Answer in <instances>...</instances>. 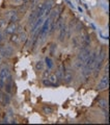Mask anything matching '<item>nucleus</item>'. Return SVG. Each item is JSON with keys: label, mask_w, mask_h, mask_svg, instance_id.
Segmentation results:
<instances>
[{"label": "nucleus", "mask_w": 110, "mask_h": 125, "mask_svg": "<svg viewBox=\"0 0 110 125\" xmlns=\"http://www.w3.org/2000/svg\"><path fill=\"white\" fill-rule=\"evenodd\" d=\"M82 27H83V26H82V24L79 22V23H77V25H76V27H75V29H76V31H81V30H82Z\"/></svg>", "instance_id": "26"}, {"label": "nucleus", "mask_w": 110, "mask_h": 125, "mask_svg": "<svg viewBox=\"0 0 110 125\" xmlns=\"http://www.w3.org/2000/svg\"><path fill=\"white\" fill-rule=\"evenodd\" d=\"M1 98H2V93H1V91H0V101H1Z\"/></svg>", "instance_id": "34"}, {"label": "nucleus", "mask_w": 110, "mask_h": 125, "mask_svg": "<svg viewBox=\"0 0 110 125\" xmlns=\"http://www.w3.org/2000/svg\"><path fill=\"white\" fill-rule=\"evenodd\" d=\"M98 104H99V106L103 108L104 111H107L108 109V101L106 99H100L98 101Z\"/></svg>", "instance_id": "16"}, {"label": "nucleus", "mask_w": 110, "mask_h": 125, "mask_svg": "<svg viewBox=\"0 0 110 125\" xmlns=\"http://www.w3.org/2000/svg\"><path fill=\"white\" fill-rule=\"evenodd\" d=\"M108 70H109V65L107 64L106 65V68H105V74H108Z\"/></svg>", "instance_id": "29"}, {"label": "nucleus", "mask_w": 110, "mask_h": 125, "mask_svg": "<svg viewBox=\"0 0 110 125\" xmlns=\"http://www.w3.org/2000/svg\"><path fill=\"white\" fill-rule=\"evenodd\" d=\"M64 70H65V68H64V65L59 66V68H58L57 72H56L57 79H59V80L62 79V77H64Z\"/></svg>", "instance_id": "14"}, {"label": "nucleus", "mask_w": 110, "mask_h": 125, "mask_svg": "<svg viewBox=\"0 0 110 125\" xmlns=\"http://www.w3.org/2000/svg\"><path fill=\"white\" fill-rule=\"evenodd\" d=\"M105 60V52L102 50L100 52V54L97 55V60H96V64H95V67H93V76L97 77L98 74L100 73V70L102 68V65H103V62Z\"/></svg>", "instance_id": "2"}, {"label": "nucleus", "mask_w": 110, "mask_h": 125, "mask_svg": "<svg viewBox=\"0 0 110 125\" xmlns=\"http://www.w3.org/2000/svg\"><path fill=\"white\" fill-rule=\"evenodd\" d=\"M19 40H20V42H25L27 40V34L25 31H21L20 34H19Z\"/></svg>", "instance_id": "22"}, {"label": "nucleus", "mask_w": 110, "mask_h": 125, "mask_svg": "<svg viewBox=\"0 0 110 125\" xmlns=\"http://www.w3.org/2000/svg\"><path fill=\"white\" fill-rule=\"evenodd\" d=\"M0 54L2 57H11L15 54V49L10 45H0Z\"/></svg>", "instance_id": "3"}, {"label": "nucleus", "mask_w": 110, "mask_h": 125, "mask_svg": "<svg viewBox=\"0 0 110 125\" xmlns=\"http://www.w3.org/2000/svg\"><path fill=\"white\" fill-rule=\"evenodd\" d=\"M45 62H46V64H47V66H48L49 69H52L53 68V64H52V61H51L50 57H46Z\"/></svg>", "instance_id": "24"}, {"label": "nucleus", "mask_w": 110, "mask_h": 125, "mask_svg": "<svg viewBox=\"0 0 110 125\" xmlns=\"http://www.w3.org/2000/svg\"><path fill=\"white\" fill-rule=\"evenodd\" d=\"M4 41V32H3V30H0V44Z\"/></svg>", "instance_id": "27"}, {"label": "nucleus", "mask_w": 110, "mask_h": 125, "mask_svg": "<svg viewBox=\"0 0 110 125\" xmlns=\"http://www.w3.org/2000/svg\"><path fill=\"white\" fill-rule=\"evenodd\" d=\"M37 0H31V2H32V4H34V3H37Z\"/></svg>", "instance_id": "32"}, {"label": "nucleus", "mask_w": 110, "mask_h": 125, "mask_svg": "<svg viewBox=\"0 0 110 125\" xmlns=\"http://www.w3.org/2000/svg\"><path fill=\"white\" fill-rule=\"evenodd\" d=\"M2 64V56H1V54H0V65Z\"/></svg>", "instance_id": "31"}, {"label": "nucleus", "mask_w": 110, "mask_h": 125, "mask_svg": "<svg viewBox=\"0 0 110 125\" xmlns=\"http://www.w3.org/2000/svg\"><path fill=\"white\" fill-rule=\"evenodd\" d=\"M52 7H53V1H52V0H49L48 2H46V7H45V14H44V16H48L50 14V11L52 10Z\"/></svg>", "instance_id": "15"}, {"label": "nucleus", "mask_w": 110, "mask_h": 125, "mask_svg": "<svg viewBox=\"0 0 110 125\" xmlns=\"http://www.w3.org/2000/svg\"><path fill=\"white\" fill-rule=\"evenodd\" d=\"M17 29H18V25L16 24V23H9L6 28L4 29V33L5 34H13V33H16Z\"/></svg>", "instance_id": "8"}, {"label": "nucleus", "mask_w": 110, "mask_h": 125, "mask_svg": "<svg viewBox=\"0 0 110 125\" xmlns=\"http://www.w3.org/2000/svg\"><path fill=\"white\" fill-rule=\"evenodd\" d=\"M38 19V17H37V11H32V13L30 14V16H29V19H28V23L30 25H33L35 22H37V20Z\"/></svg>", "instance_id": "13"}, {"label": "nucleus", "mask_w": 110, "mask_h": 125, "mask_svg": "<svg viewBox=\"0 0 110 125\" xmlns=\"http://www.w3.org/2000/svg\"><path fill=\"white\" fill-rule=\"evenodd\" d=\"M49 74H50V72L48 71V72H45V74H44V77H46V76H48L49 75Z\"/></svg>", "instance_id": "30"}, {"label": "nucleus", "mask_w": 110, "mask_h": 125, "mask_svg": "<svg viewBox=\"0 0 110 125\" xmlns=\"http://www.w3.org/2000/svg\"><path fill=\"white\" fill-rule=\"evenodd\" d=\"M105 120H106V122H108V120H109V114H108V109H107V111H105Z\"/></svg>", "instance_id": "28"}, {"label": "nucleus", "mask_w": 110, "mask_h": 125, "mask_svg": "<svg viewBox=\"0 0 110 125\" xmlns=\"http://www.w3.org/2000/svg\"><path fill=\"white\" fill-rule=\"evenodd\" d=\"M9 76H10V70L9 67H3L0 69V79L2 81H5Z\"/></svg>", "instance_id": "7"}, {"label": "nucleus", "mask_w": 110, "mask_h": 125, "mask_svg": "<svg viewBox=\"0 0 110 125\" xmlns=\"http://www.w3.org/2000/svg\"><path fill=\"white\" fill-rule=\"evenodd\" d=\"M10 42L11 43H15V44H18L19 42H20V40H19V34H16V33H13L10 34Z\"/></svg>", "instance_id": "20"}, {"label": "nucleus", "mask_w": 110, "mask_h": 125, "mask_svg": "<svg viewBox=\"0 0 110 125\" xmlns=\"http://www.w3.org/2000/svg\"><path fill=\"white\" fill-rule=\"evenodd\" d=\"M5 19L9 23H17L19 20V16H18V11L16 10H9L5 14Z\"/></svg>", "instance_id": "4"}, {"label": "nucleus", "mask_w": 110, "mask_h": 125, "mask_svg": "<svg viewBox=\"0 0 110 125\" xmlns=\"http://www.w3.org/2000/svg\"><path fill=\"white\" fill-rule=\"evenodd\" d=\"M73 73L71 72V71H66V72H64V77H62V79H64V81L65 83H70L71 81L73 80Z\"/></svg>", "instance_id": "12"}, {"label": "nucleus", "mask_w": 110, "mask_h": 125, "mask_svg": "<svg viewBox=\"0 0 110 125\" xmlns=\"http://www.w3.org/2000/svg\"><path fill=\"white\" fill-rule=\"evenodd\" d=\"M0 103H1L2 105H4V106H6V105H9L10 103V96H9V93L2 94V98H1Z\"/></svg>", "instance_id": "9"}, {"label": "nucleus", "mask_w": 110, "mask_h": 125, "mask_svg": "<svg viewBox=\"0 0 110 125\" xmlns=\"http://www.w3.org/2000/svg\"><path fill=\"white\" fill-rule=\"evenodd\" d=\"M14 1H16V2H22V1H24V0H14Z\"/></svg>", "instance_id": "33"}, {"label": "nucleus", "mask_w": 110, "mask_h": 125, "mask_svg": "<svg viewBox=\"0 0 110 125\" xmlns=\"http://www.w3.org/2000/svg\"><path fill=\"white\" fill-rule=\"evenodd\" d=\"M90 55V50L88 48H81L80 52L77 55V62L76 67L77 68H82L85 64V62L87 61V58Z\"/></svg>", "instance_id": "1"}, {"label": "nucleus", "mask_w": 110, "mask_h": 125, "mask_svg": "<svg viewBox=\"0 0 110 125\" xmlns=\"http://www.w3.org/2000/svg\"><path fill=\"white\" fill-rule=\"evenodd\" d=\"M43 83H44L46 87H51V85H53L52 83H50V80H49V79H43Z\"/></svg>", "instance_id": "25"}, {"label": "nucleus", "mask_w": 110, "mask_h": 125, "mask_svg": "<svg viewBox=\"0 0 110 125\" xmlns=\"http://www.w3.org/2000/svg\"><path fill=\"white\" fill-rule=\"evenodd\" d=\"M45 68V65H44V62H41V61H38L37 62V64H35V69L37 70V71H43Z\"/></svg>", "instance_id": "19"}, {"label": "nucleus", "mask_w": 110, "mask_h": 125, "mask_svg": "<svg viewBox=\"0 0 110 125\" xmlns=\"http://www.w3.org/2000/svg\"><path fill=\"white\" fill-rule=\"evenodd\" d=\"M7 24H9V23H7L6 19H0V30L4 31V29L6 28Z\"/></svg>", "instance_id": "18"}, {"label": "nucleus", "mask_w": 110, "mask_h": 125, "mask_svg": "<svg viewBox=\"0 0 110 125\" xmlns=\"http://www.w3.org/2000/svg\"><path fill=\"white\" fill-rule=\"evenodd\" d=\"M60 30V32H59V41L62 42V41H64V38L66 36V31H68V26H66L65 24H64L61 26V28L59 29Z\"/></svg>", "instance_id": "10"}, {"label": "nucleus", "mask_w": 110, "mask_h": 125, "mask_svg": "<svg viewBox=\"0 0 110 125\" xmlns=\"http://www.w3.org/2000/svg\"><path fill=\"white\" fill-rule=\"evenodd\" d=\"M48 76H49L48 79L50 80V83H52L53 85L56 84V83H57V76H56V74H49Z\"/></svg>", "instance_id": "17"}, {"label": "nucleus", "mask_w": 110, "mask_h": 125, "mask_svg": "<svg viewBox=\"0 0 110 125\" xmlns=\"http://www.w3.org/2000/svg\"><path fill=\"white\" fill-rule=\"evenodd\" d=\"M80 40V47L81 48H88L90 46V37L89 34L84 33L82 34L81 38H79Z\"/></svg>", "instance_id": "6"}, {"label": "nucleus", "mask_w": 110, "mask_h": 125, "mask_svg": "<svg viewBox=\"0 0 110 125\" xmlns=\"http://www.w3.org/2000/svg\"><path fill=\"white\" fill-rule=\"evenodd\" d=\"M45 7H46V3H42L37 6V10H35L37 14V17L41 18V17H44V14H45Z\"/></svg>", "instance_id": "11"}, {"label": "nucleus", "mask_w": 110, "mask_h": 125, "mask_svg": "<svg viewBox=\"0 0 110 125\" xmlns=\"http://www.w3.org/2000/svg\"><path fill=\"white\" fill-rule=\"evenodd\" d=\"M72 44H73L74 48H77V47H79L80 46V40H79V38H78V37L74 38L73 41H72Z\"/></svg>", "instance_id": "21"}, {"label": "nucleus", "mask_w": 110, "mask_h": 125, "mask_svg": "<svg viewBox=\"0 0 110 125\" xmlns=\"http://www.w3.org/2000/svg\"><path fill=\"white\" fill-rule=\"evenodd\" d=\"M43 112H44L46 115H50L51 113L53 112V109L51 108L50 106H44V107H43Z\"/></svg>", "instance_id": "23"}, {"label": "nucleus", "mask_w": 110, "mask_h": 125, "mask_svg": "<svg viewBox=\"0 0 110 125\" xmlns=\"http://www.w3.org/2000/svg\"><path fill=\"white\" fill-rule=\"evenodd\" d=\"M108 84H109V77H108V74H105V75L102 77V79L100 80V83H98L97 90L98 91H102V90L107 89Z\"/></svg>", "instance_id": "5"}]
</instances>
